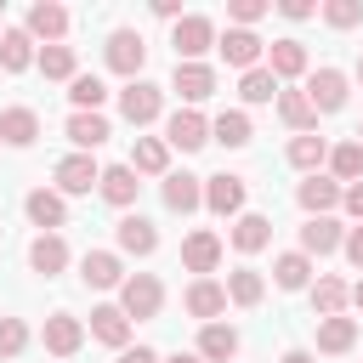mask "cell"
<instances>
[{
	"instance_id": "obj_1",
	"label": "cell",
	"mask_w": 363,
	"mask_h": 363,
	"mask_svg": "<svg viewBox=\"0 0 363 363\" xmlns=\"http://www.w3.org/2000/svg\"><path fill=\"white\" fill-rule=\"evenodd\" d=\"M102 62H108L113 74H125V85H130V79H142V62H147V40H142L136 28H113V34L102 40Z\"/></svg>"
},
{
	"instance_id": "obj_2",
	"label": "cell",
	"mask_w": 363,
	"mask_h": 363,
	"mask_svg": "<svg viewBox=\"0 0 363 363\" xmlns=\"http://www.w3.org/2000/svg\"><path fill=\"white\" fill-rule=\"evenodd\" d=\"M119 306H125V318H159V306H164V284L153 278V272H130L125 284H119Z\"/></svg>"
},
{
	"instance_id": "obj_3",
	"label": "cell",
	"mask_w": 363,
	"mask_h": 363,
	"mask_svg": "<svg viewBox=\"0 0 363 363\" xmlns=\"http://www.w3.org/2000/svg\"><path fill=\"white\" fill-rule=\"evenodd\" d=\"M221 34H216V23L210 17H199V11H187L176 28H170V45H176V62H199L210 45H216Z\"/></svg>"
},
{
	"instance_id": "obj_4",
	"label": "cell",
	"mask_w": 363,
	"mask_h": 363,
	"mask_svg": "<svg viewBox=\"0 0 363 363\" xmlns=\"http://www.w3.org/2000/svg\"><path fill=\"white\" fill-rule=\"evenodd\" d=\"M119 113L142 130V125H153V119L164 113V91H159L153 79H130V85L119 91Z\"/></svg>"
},
{
	"instance_id": "obj_5",
	"label": "cell",
	"mask_w": 363,
	"mask_h": 363,
	"mask_svg": "<svg viewBox=\"0 0 363 363\" xmlns=\"http://www.w3.org/2000/svg\"><path fill=\"white\" fill-rule=\"evenodd\" d=\"M216 51L227 57V68L250 74V68H261V57H267V40H261L255 28H227V34L216 40Z\"/></svg>"
},
{
	"instance_id": "obj_6",
	"label": "cell",
	"mask_w": 363,
	"mask_h": 363,
	"mask_svg": "<svg viewBox=\"0 0 363 363\" xmlns=\"http://www.w3.org/2000/svg\"><path fill=\"white\" fill-rule=\"evenodd\" d=\"M244 193H250V182L244 176H233V170H221V176H204V210H216V216H244Z\"/></svg>"
},
{
	"instance_id": "obj_7",
	"label": "cell",
	"mask_w": 363,
	"mask_h": 363,
	"mask_svg": "<svg viewBox=\"0 0 363 363\" xmlns=\"http://www.w3.org/2000/svg\"><path fill=\"white\" fill-rule=\"evenodd\" d=\"M170 91H176L187 108H199V102H210V96H216V68H210V62H176Z\"/></svg>"
},
{
	"instance_id": "obj_8",
	"label": "cell",
	"mask_w": 363,
	"mask_h": 363,
	"mask_svg": "<svg viewBox=\"0 0 363 363\" xmlns=\"http://www.w3.org/2000/svg\"><path fill=\"white\" fill-rule=\"evenodd\" d=\"M346 91H352V79H346L340 68H318V74H306V96H312L318 113H340V108H346Z\"/></svg>"
},
{
	"instance_id": "obj_9",
	"label": "cell",
	"mask_w": 363,
	"mask_h": 363,
	"mask_svg": "<svg viewBox=\"0 0 363 363\" xmlns=\"http://www.w3.org/2000/svg\"><path fill=\"white\" fill-rule=\"evenodd\" d=\"M164 142H170V147H182V153H199V147L210 142V119H204L199 108H176V113H170V125H164Z\"/></svg>"
},
{
	"instance_id": "obj_10",
	"label": "cell",
	"mask_w": 363,
	"mask_h": 363,
	"mask_svg": "<svg viewBox=\"0 0 363 363\" xmlns=\"http://www.w3.org/2000/svg\"><path fill=\"white\" fill-rule=\"evenodd\" d=\"M40 340H45V352H51V357H74V352L85 346V323H79L74 312H51V318H45V329H40Z\"/></svg>"
},
{
	"instance_id": "obj_11",
	"label": "cell",
	"mask_w": 363,
	"mask_h": 363,
	"mask_svg": "<svg viewBox=\"0 0 363 363\" xmlns=\"http://www.w3.org/2000/svg\"><path fill=\"white\" fill-rule=\"evenodd\" d=\"M159 199H164V210L193 216V210L204 204V182H199V176H187V170H170V176L159 182Z\"/></svg>"
},
{
	"instance_id": "obj_12",
	"label": "cell",
	"mask_w": 363,
	"mask_h": 363,
	"mask_svg": "<svg viewBox=\"0 0 363 363\" xmlns=\"http://www.w3.org/2000/svg\"><path fill=\"white\" fill-rule=\"evenodd\" d=\"M23 210H28V221H34L40 233H57V227H68V199H62L57 187H34V193L23 199Z\"/></svg>"
},
{
	"instance_id": "obj_13",
	"label": "cell",
	"mask_w": 363,
	"mask_h": 363,
	"mask_svg": "<svg viewBox=\"0 0 363 363\" xmlns=\"http://www.w3.org/2000/svg\"><path fill=\"white\" fill-rule=\"evenodd\" d=\"M182 301H187V312H193L199 323H221V312H227V284H216V278H193Z\"/></svg>"
},
{
	"instance_id": "obj_14",
	"label": "cell",
	"mask_w": 363,
	"mask_h": 363,
	"mask_svg": "<svg viewBox=\"0 0 363 363\" xmlns=\"http://www.w3.org/2000/svg\"><path fill=\"white\" fill-rule=\"evenodd\" d=\"M23 28H28L34 40H45V45H62V34H68V11H62L57 0H34L28 17H23Z\"/></svg>"
},
{
	"instance_id": "obj_15",
	"label": "cell",
	"mask_w": 363,
	"mask_h": 363,
	"mask_svg": "<svg viewBox=\"0 0 363 363\" xmlns=\"http://www.w3.org/2000/svg\"><path fill=\"white\" fill-rule=\"evenodd\" d=\"M346 244V227L335 221V216H306V227H301V255H335Z\"/></svg>"
},
{
	"instance_id": "obj_16",
	"label": "cell",
	"mask_w": 363,
	"mask_h": 363,
	"mask_svg": "<svg viewBox=\"0 0 363 363\" xmlns=\"http://www.w3.org/2000/svg\"><path fill=\"white\" fill-rule=\"evenodd\" d=\"M79 278H85L91 289H119V284H125V261H119L113 250H85V255H79Z\"/></svg>"
},
{
	"instance_id": "obj_17",
	"label": "cell",
	"mask_w": 363,
	"mask_h": 363,
	"mask_svg": "<svg viewBox=\"0 0 363 363\" xmlns=\"http://www.w3.org/2000/svg\"><path fill=\"white\" fill-rule=\"evenodd\" d=\"M267 68H272L278 85H284V79H301V74H306V45H301L295 34L272 40V45H267Z\"/></svg>"
},
{
	"instance_id": "obj_18",
	"label": "cell",
	"mask_w": 363,
	"mask_h": 363,
	"mask_svg": "<svg viewBox=\"0 0 363 363\" xmlns=\"http://www.w3.org/2000/svg\"><path fill=\"white\" fill-rule=\"evenodd\" d=\"M96 182H102V170H96L91 153H68V159H57V193H91Z\"/></svg>"
},
{
	"instance_id": "obj_19",
	"label": "cell",
	"mask_w": 363,
	"mask_h": 363,
	"mask_svg": "<svg viewBox=\"0 0 363 363\" xmlns=\"http://www.w3.org/2000/svg\"><path fill=\"white\" fill-rule=\"evenodd\" d=\"M96 193H102L113 210H125V216H130V204H136L142 182H136V170H130V164H108V170H102V182H96Z\"/></svg>"
},
{
	"instance_id": "obj_20",
	"label": "cell",
	"mask_w": 363,
	"mask_h": 363,
	"mask_svg": "<svg viewBox=\"0 0 363 363\" xmlns=\"http://www.w3.org/2000/svg\"><path fill=\"white\" fill-rule=\"evenodd\" d=\"M340 193H346V187H340L335 176H306V182L295 187V204H301L306 216H329V210L340 204Z\"/></svg>"
},
{
	"instance_id": "obj_21",
	"label": "cell",
	"mask_w": 363,
	"mask_h": 363,
	"mask_svg": "<svg viewBox=\"0 0 363 363\" xmlns=\"http://www.w3.org/2000/svg\"><path fill=\"white\" fill-rule=\"evenodd\" d=\"M182 267L199 272V278H210V272L221 267V238H216V233H187V238H182Z\"/></svg>"
},
{
	"instance_id": "obj_22",
	"label": "cell",
	"mask_w": 363,
	"mask_h": 363,
	"mask_svg": "<svg viewBox=\"0 0 363 363\" xmlns=\"http://www.w3.org/2000/svg\"><path fill=\"white\" fill-rule=\"evenodd\" d=\"M130 170L136 176H170V142L164 136H136V147H130Z\"/></svg>"
},
{
	"instance_id": "obj_23",
	"label": "cell",
	"mask_w": 363,
	"mask_h": 363,
	"mask_svg": "<svg viewBox=\"0 0 363 363\" xmlns=\"http://www.w3.org/2000/svg\"><path fill=\"white\" fill-rule=\"evenodd\" d=\"M113 238H119L125 255H153V250H159V227H153L147 216H119Z\"/></svg>"
},
{
	"instance_id": "obj_24",
	"label": "cell",
	"mask_w": 363,
	"mask_h": 363,
	"mask_svg": "<svg viewBox=\"0 0 363 363\" xmlns=\"http://www.w3.org/2000/svg\"><path fill=\"white\" fill-rule=\"evenodd\" d=\"M28 267H34L40 278H57V272L68 267V244H62V233H40V238L28 244Z\"/></svg>"
},
{
	"instance_id": "obj_25",
	"label": "cell",
	"mask_w": 363,
	"mask_h": 363,
	"mask_svg": "<svg viewBox=\"0 0 363 363\" xmlns=\"http://www.w3.org/2000/svg\"><path fill=\"white\" fill-rule=\"evenodd\" d=\"M91 335H96L102 346L125 352V346H130V318H125V306H96V312H91Z\"/></svg>"
},
{
	"instance_id": "obj_26",
	"label": "cell",
	"mask_w": 363,
	"mask_h": 363,
	"mask_svg": "<svg viewBox=\"0 0 363 363\" xmlns=\"http://www.w3.org/2000/svg\"><path fill=\"white\" fill-rule=\"evenodd\" d=\"M28 62H40L34 34H28V28H6V34H0V68H6V74H23Z\"/></svg>"
},
{
	"instance_id": "obj_27",
	"label": "cell",
	"mask_w": 363,
	"mask_h": 363,
	"mask_svg": "<svg viewBox=\"0 0 363 363\" xmlns=\"http://www.w3.org/2000/svg\"><path fill=\"white\" fill-rule=\"evenodd\" d=\"M278 119H284L295 136H312L318 108H312V96H306V91H278Z\"/></svg>"
},
{
	"instance_id": "obj_28",
	"label": "cell",
	"mask_w": 363,
	"mask_h": 363,
	"mask_svg": "<svg viewBox=\"0 0 363 363\" xmlns=\"http://www.w3.org/2000/svg\"><path fill=\"white\" fill-rule=\"evenodd\" d=\"M250 136H255V125H250L244 108H227V113L210 119V142H221V147H250Z\"/></svg>"
},
{
	"instance_id": "obj_29",
	"label": "cell",
	"mask_w": 363,
	"mask_h": 363,
	"mask_svg": "<svg viewBox=\"0 0 363 363\" xmlns=\"http://www.w3.org/2000/svg\"><path fill=\"white\" fill-rule=\"evenodd\" d=\"M357 346V318H318V352H329V357H340V352H352Z\"/></svg>"
},
{
	"instance_id": "obj_30",
	"label": "cell",
	"mask_w": 363,
	"mask_h": 363,
	"mask_svg": "<svg viewBox=\"0 0 363 363\" xmlns=\"http://www.w3.org/2000/svg\"><path fill=\"white\" fill-rule=\"evenodd\" d=\"M199 357H204V363L238 357V329H233V323H204V329H199Z\"/></svg>"
},
{
	"instance_id": "obj_31",
	"label": "cell",
	"mask_w": 363,
	"mask_h": 363,
	"mask_svg": "<svg viewBox=\"0 0 363 363\" xmlns=\"http://www.w3.org/2000/svg\"><path fill=\"white\" fill-rule=\"evenodd\" d=\"M34 136H40V113H34V108L17 102V108L0 113V142H6V147H28Z\"/></svg>"
},
{
	"instance_id": "obj_32",
	"label": "cell",
	"mask_w": 363,
	"mask_h": 363,
	"mask_svg": "<svg viewBox=\"0 0 363 363\" xmlns=\"http://www.w3.org/2000/svg\"><path fill=\"white\" fill-rule=\"evenodd\" d=\"M113 136V125L102 119V113H68V142L79 147V153H91V147H102Z\"/></svg>"
},
{
	"instance_id": "obj_33",
	"label": "cell",
	"mask_w": 363,
	"mask_h": 363,
	"mask_svg": "<svg viewBox=\"0 0 363 363\" xmlns=\"http://www.w3.org/2000/svg\"><path fill=\"white\" fill-rule=\"evenodd\" d=\"M267 244H272V221H267V216H255V210H244V216L233 221V250L255 255V250H267Z\"/></svg>"
},
{
	"instance_id": "obj_34",
	"label": "cell",
	"mask_w": 363,
	"mask_h": 363,
	"mask_svg": "<svg viewBox=\"0 0 363 363\" xmlns=\"http://www.w3.org/2000/svg\"><path fill=\"white\" fill-rule=\"evenodd\" d=\"M272 284H278V289H312V255L284 250V255L272 261Z\"/></svg>"
},
{
	"instance_id": "obj_35",
	"label": "cell",
	"mask_w": 363,
	"mask_h": 363,
	"mask_svg": "<svg viewBox=\"0 0 363 363\" xmlns=\"http://www.w3.org/2000/svg\"><path fill=\"white\" fill-rule=\"evenodd\" d=\"M346 301H352L346 278H329V272H323V278L312 284V312H318V318H340V312H346Z\"/></svg>"
},
{
	"instance_id": "obj_36",
	"label": "cell",
	"mask_w": 363,
	"mask_h": 363,
	"mask_svg": "<svg viewBox=\"0 0 363 363\" xmlns=\"http://www.w3.org/2000/svg\"><path fill=\"white\" fill-rule=\"evenodd\" d=\"M329 176H335V182H346V187H352V182H363V142H357V136L329 147Z\"/></svg>"
},
{
	"instance_id": "obj_37",
	"label": "cell",
	"mask_w": 363,
	"mask_h": 363,
	"mask_svg": "<svg viewBox=\"0 0 363 363\" xmlns=\"http://www.w3.org/2000/svg\"><path fill=\"white\" fill-rule=\"evenodd\" d=\"M289 164L295 170H306V176H318V164H329V142L312 130V136H289Z\"/></svg>"
},
{
	"instance_id": "obj_38",
	"label": "cell",
	"mask_w": 363,
	"mask_h": 363,
	"mask_svg": "<svg viewBox=\"0 0 363 363\" xmlns=\"http://www.w3.org/2000/svg\"><path fill=\"white\" fill-rule=\"evenodd\" d=\"M261 295H267V278H261L255 267L227 272V301H233V306H261Z\"/></svg>"
},
{
	"instance_id": "obj_39",
	"label": "cell",
	"mask_w": 363,
	"mask_h": 363,
	"mask_svg": "<svg viewBox=\"0 0 363 363\" xmlns=\"http://www.w3.org/2000/svg\"><path fill=\"white\" fill-rule=\"evenodd\" d=\"M68 102H74V113H102V102H108V85H102L96 74H74V85H68Z\"/></svg>"
},
{
	"instance_id": "obj_40",
	"label": "cell",
	"mask_w": 363,
	"mask_h": 363,
	"mask_svg": "<svg viewBox=\"0 0 363 363\" xmlns=\"http://www.w3.org/2000/svg\"><path fill=\"white\" fill-rule=\"evenodd\" d=\"M278 91H284V85L272 79V68H267V62H261V68H250V74H238V96H244V102H272Z\"/></svg>"
},
{
	"instance_id": "obj_41",
	"label": "cell",
	"mask_w": 363,
	"mask_h": 363,
	"mask_svg": "<svg viewBox=\"0 0 363 363\" xmlns=\"http://www.w3.org/2000/svg\"><path fill=\"white\" fill-rule=\"evenodd\" d=\"M40 74L74 85V45H40Z\"/></svg>"
},
{
	"instance_id": "obj_42",
	"label": "cell",
	"mask_w": 363,
	"mask_h": 363,
	"mask_svg": "<svg viewBox=\"0 0 363 363\" xmlns=\"http://www.w3.org/2000/svg\"><path fill=\"white\" fill-rule=\"evenodd\" d=\"M323 23L329 28H357L363 23V0H323Z\"/></svg>"
},
{
	"instance_id": "obj_43",
	"label": "cell",
	"mask_w": 363,
	"mask_h": 363,
	"mask_svg": "<svg viewBox=\"0 0 363 363\" xmlns=\"http://www.w3.org/2000/svg\"><path fill=\"white\" fill-rule=\"evenodd\" d=\"M267 11H272V0H227V17H233V28H255Z\"/></svg>"
},
{
	"instance_id": "obj_44",
	"label": "cell",
	"mask_w": 363,
	"mask_h": 363,
	"mask_svg": "<svg viewBox=\"0 0 363 363\" xmlns=\"http://www.w3.org/2000/svg\"><path fill=\"white\" fill-rule=\"evenodd\" d=\"M28 346V323L23 318H0V357H17Z\"/></svg>"
},
{
	"instance_id": "obj_45",
	"label": "cell",
	"mask_w": 363,
	"mask_h": 363,
	"mask_svg": "<svg viewBox=\"0 0 363 363\" xmlns=\"http://www.w3.org/2000/svg\"><path fill=\"white\" fill-rule=\"evenodd\" d=\"M340 250H346V261L363 272V227H346V244H340Z\"/></svg>"
},
{
	"instance_id": "obj_46",
	"label": "cell",
	"mask_w": 363,
	"mask_h": 363,
	"mask_svg": "<svg viewBox=\"0 0 363 363\" xmlns=\"http://www.w3.org/2000/svg\"><path fill=\"white\" fill-rule=\"evenodd\" d=\"M278 11H284L289 23H306V17L318 11V6H312V0H278Z\"/></svg>"
},
{
	"instance_id": "obj_47",
	"label": "cell",
	"mask_w": 363,
	"mask_h": 363,
	"mask_svg": "<svg viewBox=\"0 0 363 363\" xmlns=\"http://www.w3.org/2000/svg\"><path fill=\"white\" fill-rule=\"evenodd\" d=\"M340 204H346V216H357V227H363V182H352V187L340 193Z\"/></svg>"
},
{
	"instance_id": "obj_48",
	"label": "cell",
	"mask_w": 363,
	"mask_h": 363,
	"mask_svg": "<svg viewBox=\"0 0 363 363\" xmlns=\"http://www.w3.org/2000/svg\"><path fill=\"white\" fill-rule=\"evenodd\" d=\"M119 363H164V357H159L153 346H125V352H119Z\"/></svg>"
},
{
	"instance_id": "obj_49",
	"label": "cell",
	"mask_w": 363,
	"mask_h": 363,
	"mask_svg": "<svg viewBox=\"0 0 363 363\" xmlns=\"http://www.w3.org/2000/svg\"><path fill=\"white\" fill-rule=\"evenodd\" d=\"M153 11H159V17H170V23H182V0H153Z\"/></svg>"
},
{
	"instance_id": "obj_50",
	"label": "cell",
	"mask_w": 363,
	"mask_h": 363,
	"mask_svg": "<svg viewBox=\"0 0 363 363\" xmlns=\"http://www.w3.org/2000/svg\"><path fill=\"white\" fill-rule=\"evenodd\" d=\"M278 363H318V357H312V352H306V346H289V352H284V357H278Z\"/></svg>"
},
{
	"instance_id": "obj_51",
	"label": "cell",
	"mask_w": 363,
	"mask_h": 363,
	"mask_svg": "<svg viewBox=\"0 0 363 363\" xmlns=\"http://www.w3.org/2000/svg\"><path fill=\"white\" fill-rule=\"evenodd\" d=\"M164 363H204V357H199V352H170Z\"/></svg>"
},
{
	"instance_id": "obj_52",
	"label": "cell",
	"mask_w": 363,
	"mask_h": 363,
	"mask_svg": "<svg viewBox=\"0 0 363 363\" xmlns=\"http://www.w3.org/2000/svg\"><path fill=\"white\" fill-rule=\"evenodd\" d=\"M352 306H357V312H363V284H352Z\"/></svg>"
},
{
	"instance_id": "obj_53",
	"label": "cell",
	"mask_w": 363,
	"mask_h": 363,
	"mask_svg": "<svg viewBox=\"0 0 363 363\" xmlns=\"http://www.w3.org/2000/svg\"><path fill=\"white\" fill-rule=\"evenodd\" d=\"M357 79H363V57H357Z\"/></svg>"
},
{
	"instance_id": "obj_54",
	"label": "cell",
	"mask_w": 363,
	"mask_h": 363,
	"mask_svg": "<svg viewBox=\"0 0 363 363\" xmlns=\"http://www.w3.org/2000/svg\"><path fill=\"white\" fill-rule=\"evenodd\" d=\"M357 142H363V125H357Z\"/></svg>"
},
{
	"instance_id": "obj_55",
	"label": "cell",
	"mask_w": 363,
	"mask_h": 363,
	"mask_svg": "<svg viewBox=\"0 0 363 363\" xmlns=\"http://www.w3.org/2000/svg\"><path fill=\"white\" fill-rule=\"evenodd\" d=\"M0 34H6V28H0Z\"/></svg>"
}]
</instances>
